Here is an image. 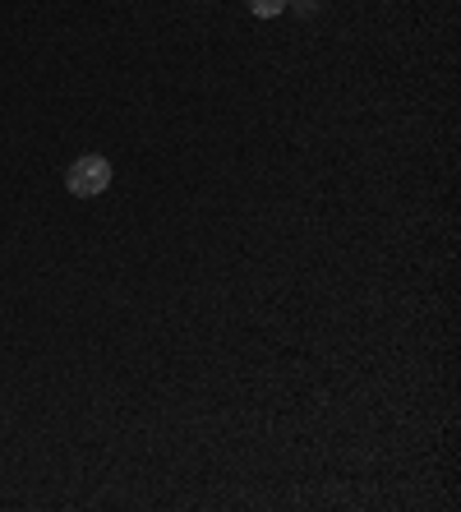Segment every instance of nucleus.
Instances as JSON below:
<instances>
[{
  "mask_svg": "<svg viewBox=\"0 0 461 512\" xmlns=\"http://www.w3.org/2000/svg\"><path fill=\"white\" fill-rule=\"evenodd\" d=\"M107 185H111V162L107 157H97V153L79 157V162L65 171V190H70L74 199H97Z\"/></svg>",
  "mask_w": 461,
  "mask_h": 512,
  "instance_id": "1",
  "label": "nucleus"
},
{
  "mask_svg": "<svg viewBox=\"0 0 461 512\" xmlns=\"http://www.w3.org/2000/svg\"><path fill=\"white\" fill-rule=\"evenodd\" d=\"M286 5H291V0H249V14H259V19H277V14H286Z\"/></svg>",
  "mask_w": 461,
  "mask_h": 512,
  "instance_id": "2",
  "label": "nucleus"
}]
</instances>
